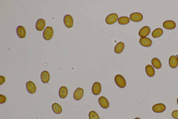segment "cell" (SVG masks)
Segmentation results:
<instances>
[{
  "label": "cell",
  "instance_id": "obj_1",
  "mask_svg": "<svg viewBox=\"0 0 178 119\" xmlns=\"http://www.w3.org/2000/svg\"><path fill=\"white\" fill-rule=\"evenodd\" d=\"M115 84L121 88H124L126 85V82L125 78L120 74L116 75L115 78Z\"/></svg>",
  "mask_w": 178,
  "mask_h": 119
},
{
  "label": "cell",
  "instance_id": "obj_2",
  "mask_svg": "<svg viewBox=\"0 0 178 119\" xmlns=\"http://www.w3.org/2000/svg\"><path fill=\"white\" fill-rule=\"evenodd\" d=\"M53 33V28L51 27H47L44 31L43 33L44 38L46 40H50L52 38Z\"/></svg>",
  "mask_w": 178,
  "mask_h": 119
},
{
  "label": "cell",
  "instance_id": "obj_3",
  "mask_svg": "<svg viewBox=\"0 0 178 119\" xmlns=\"http://www.w3.org/2000/svg\"><path fill=\"white\" fill-rule=\"evenodd\" d=\"M118 16L116 13L110 14L105 19L106 23L108 25H112L116 23L118 19Z\"/></svg>",
  "mask_w": 178,
  "mask_h": 119
},
{
  "label": "cell",
  "instance_id": "obj_4",
  "mask_svg": "<svg viewBox=\"0 0 178 119\" xmlns=\"http://www.w3.org/2000/svg\"><path fill=\"white\" fill-rule=\"evenodd\" d=\"M84 94L83 89L79 87L76 89L73 94V98L76 101H79L82 98Z\"/></svg>",
  "mask_w": 178,
  "mask_h": 119
},
{
  "label": "cell",
  "instance_id": "obj_5",
  "mask_svg": "<svg viewBox=\"0 0 178 119\" xmlns=\"http://www.w3.org/2000/svg\"><path fill=\"white\" fill-rule=\"evenodd\" d=\"M102 86L100 82H95L92 87V92L94 95H98L101 93Z\"/></svg>",
  "mask_w": 178,
  "mask_h": 119
},
{
  "label": "cell",
  "instance_id": "obj_6",
  "mask_svg": "<svg viewBox=\"0 0 178 119\" xmlns=\"http://www.w3.org/2000/svg\"><path fill=\"white\" fill-rule=\"evenodd\" d=\"M166 107L164 104L162 103H158L154 105L152 107V110L154 112L162 113L164 112Z\"/></svg>",
  "mask_w": 178,
  "mask_h": 119
},
{
  "label": "cell",
  "instance_id": "obj_7",
  "mask_svg": "<svg viewBox=\"0 0 178 119\" xmlns=\"http://www.w3.org/2000/svg\"><path fill=\"white\" fill-rule=\"evenodd\" d=\"M64 23L66 27L71 28L73 27V17L70 15H67L64 17Z\"/></svg>",
  "mask_w": 178,
  "mask_h": 119
},
{
  "label": "cell",
  "instance_id": "obj_8",
  "mask_svg": "<svg viewBox=\"0 0 178 119\" xmlns=\"http://www.w3.org/2000/svg\"><path fill=\"white\" fill-rule=\"evenodd\" d=\"M143 16L142 14L137 12L132 13L130 15V19L135 22H138L143 20Z\"/></svg>",
  "mask_w": 178,
  "mask_h": 119
},
{
  "label": "cell",
  "instance_id": "obj_9",
  "mask_svg": "<svg viewBox=\"0 0 178 119\" xmlns=\"http://www.w3.org/2000/svg\"><path fill=\"white\" fill-rule=\"evenodd\" d=\"M139 42L140 45L146 47H149L152 45V40L146 37H141L140 39Z\"/></svg>",
  "mask_w": 178,
  "mask_h": 119
},
{
  "label": "cell",
  "instance_id": "obj_10",
  "mask_svg": "<svg viewBox=\"0 0 178 119\" xmlns=\"http://www.w3.org/2000/svg\"><path fill=\"white\" fill-rule=\"evenodd\" d=\"M26 88L29 93L33 94L36 91V87L35 84L32 81H29L26 82Z\"/></svg>",
  "mask_w": 178,
  "mask_h": 119
},
{
  "label": "cell",
  "instance_id": "obj_11",
  "mask_svg": "<svg viewBox=\"0 0 178 119\" xmlns=\"http://www.w3.org/2000/svg\"><path fill=\"white\" fill-rule=\"evenodd\" d=\"M150 32V29L149 27L145 26L140 30L138 33V35L141 37H146L149 35Z\"/></svg>",
  "mask_w": 178,
  "mask_h": 119
},
{
  "label": "cell",
  "instance_id": "obj_12",
  "mask_svg": "<svg viewBox=\"0 0 178 119\" xmlns=\"http://www.w3.org/2000/svg\"><path fill=\"white\" fill-rule=\"evenodd\" d=\"M100 106L104 109H107L109 106V103L107 98L104 96H101L99 98Z\"/></svg>",
  "mask_w": 178,
  "mask_h": 119
},
{
  "label": "cell",
  "instance_id": "obj_13",
  "mask_svg": "<svg viewBox=\"0 0 178 119\" xmlns=\"http://www.w3.org/2000/svg\"><path fill=\"white\" fill-rule=\"evenodd\" d=\"M163 26L165 29L168 30H173L176 26L175 23L172 20H167L163 23Z\"/></svg>",
  "mask_w": 178,
  "mask_h": 119
},
{
  "label": "cell",
  "instance_id": "obj_14",
  "mask_svg": "<svg viewBox=\"0 0 178 119\" xmlns=\"http://www.w3.org/2000/svg\"><path fill=\"white\" fill-rule=\"evenodd\" d=\"M169 63L171 68H177L178 65V60L177 57L175 56H171L169 60Z\"/></svg>",
  "mask_w": 178,
  "mask_h": 119
},
{
  "label": "cell",
  "instance_id": "obj_15",
  "mask_svg": "<svg viewBox=\"0 0 178 119\" xmlns=\"http://www.w3.org/2000/svg\"><path fill=\"white\" fill-rule=\"evenodd\" d=\"M46 25L45 20L42 19H40L37 20L36 24V29L37 31H41L44 29Z\"/></svg>",
  "mask_w": 178,
  "mask_h": 119
},
{
  "label": "cell",
  "instance_id": "obj_16",
  "mask_svg": "<svg viewBox=\"0 0 178 119\" xmlns=\"http://www.w3.org/2000/svg\"><path fill=\"white\" fill-rule=\"evenodd\" d=\"M17 34L18 37L21 39L25 37L26 34L25 29L22 26H18L16 29Z\"/></svg>",
  "mask_w": 178,
  "mask_h": 119
},
{
  "label": "cell",
  "instance_id": "obj_17",
  "mask_svg": "<svg viewBox=\"0 0 178 119\" xmlns=\"http://www.w3.org/2000/svg\"><path fill=\"white\" fill-rule=\"evenodd\" d=\"M145 70H146V74L149 77H153L155 75V70L152 65H147L146 67V68H145Z\"/></svg>",
  "mask_w": 178,
  "mask_h": 119
},
{
  "label": "cell",
  "instance_id": "obj_18",
  "mask_svg": "<svg viewBox=\"0 0 178 119\" xmlns=\"http://www.w3.org/2000/svg\"><path fill=\"white\" fill-rule=\"evenodd\" d=\"M124 48L125 45L123 42H118L115 47V52L117 54H121L124 50Z\"/></svg>",
  "mask_w": 178,
  "mask_h": 119
},
{
  "label": "cell",
  "instance_id": "obj_19",
  "mask_svg": "<svg viewBox=\"0 0 178 119\" xmlns=\"http://www.w3.org/2000/svg\"><path fill=\"white\" fill-rule=\"evenodd\" d=\"M41 79L42 82L46 84L49 82L50 79V75L47 71H44L41 73Z\"/></svg>",
  "mask_w": 178,
  "mask_h": 119
},
{
  "label": "cell",
  "instance_id": "obj_20",
  "mask_svg": "<svg viewBox=\"0 0 178 119\" xmlns=\"http://www.w3.org/2000/svg\"><path fill=\"white\" fill-rule=\"evenodd\" d=\"M68 94V90L65 86L61 87L59 90V95L61 98L64 99L66 98Z\"/></svg>",
  "mask_w": 178,
  "mask_h": 119
},
{
  "label": "cell",
  "instance_id": "obj_21",
  "mask_svg": "<svg viewBox=\"0 0 178 119\" xmlns=\"http://www.w3.org/2000/svg\"><path fill=\"white\" fill-rule=\"evenodd\" d=\"M151 63H152L153 66L157 69L161 68L162 64L161 62L157 58H154L152 59L151 60Z\"/></svg>",
  "mask_w": 178,
  "mask_h": 119
},
{
  "label": "cell",
  "instance_id": "obj_22",
  "mask_svg": "<svg viewBox=\"0 0 178 119\" xmlns=\"http://www.w3.org/2000/svg\"><path fill=\"white\" fill-rule=\"evenodd\" d=\"M163 34V30L160 28H158L153 31L152 36L154 38H157L161 37Z\"/></svg>",
  "mask_w": 178,
  "mask_h": 119
},
{
  "label": "cell",
  "instance_id": "obj_23",
  "mask_svg": "<svg viewBox=\"0 0 178 119\" xmlns=\"http://www.w3.org/2000/svg\"><path fill=\"white\" fill-rule=\"evenodd\" d=\"M52 109L53 112L56 114H60L62 112L61 106L57 103H54L52 104Z\"/></svg>",
  "mask_w": 178,
  "mask_h": 119
},
{
  "label": "cell",
  "instance_id": "obj_24",
  "mask_svg": "<svg viewBox=\"0 0 178 119\" xmlns=\"http://www.w3.org/2000/svg\"><path fill=\"white\" fill-rule=\"evenodd\" d=\"M118 22L120 25H127L130 22V19L127 17H121L118 19Z\"/></svg>",
  "mask_w": 178,
  "mask_h": 119
},
{
  "label": "cell",
  "instance_id": "obj_25",
  "mask_svg": "<svg viewBox=\"0 0 178 119\" xmlns=\"http://www.w3.org/2000/svg\"><path fill=\"white\" fill-rule=\"evenodd\" d=\"M88 116L90 119H100L99 116L94 111H92L89 112Z\"/></svg>",
  "mask_w": 178,
  "mask_h": 119
},
{
  "label": "cell",
  "instance_id": "obj_26",
  "mask_svg": "<svg viewBox=\"0 0 178 119\" xmlns=\"http://www.w3.org/2000/svg\"><path fill=\"white\" fill-rule=\"evenodd\" d=\"M7 98L5 96L2 94L0 95V103L3 104L7 101Z\"/></svg>",
  "mask_w": 178,
  "mask_h": 119
},
{
  "label": "cell",
  "instance_id": "obj_27",
  "mask_svg": "<svg viewBox=\"0 0 178 119\" xmlns=\"http://www.w3.org/2000/svg\"><path fill=\"white\" fill-rule=\"evenodd\" d=\"M172 116L173 118L176 119H178V110H174L172 112Z\"/></svg>",
  "mask_w": 178,
  "mask_h": 119
},
{
  "label": "cell",
  "instance_id": "obj_28",
  "mask_svg": "<svg viewBox=\"0 0 178 119\" xmlns=\"http://www.w3.org/2000/svg\"><path fill=\"white\" fill-rule=\"evenodd\" d=\"M5 81V78L4 76H0V85L3 84Z\"/></svg>",
  "mask_w": 178,
  "mask_h": 119
},
{
  "label": "cell",
  "instance_id": "obj_29",
  "mask_svg": "<svg viewBox=\"0 0 178 119\" xmlns=\"http://www.w3.org/2000/svg\"><path fill=\"white\" fill-rule=\"evenodd\" d=\"M134 119H140V118H138V117H137V118H136Z\"/></svg>",
  "mask_w": 178,
  "mask_h": 119
},
{
  "label": "cell",
  "instance_id": "obj_30",
  "mask_svg": "<svg viewBox=\"0 0 178 119\" xmlns=\"http://www.w3.org/2000/svg\"><path fill=\"white\" fill-rule=\"evenodd\" d=\"M177 104L178 105V98H177Z\"/></svg>",
  "mask_w": 178,
  "mask_h": 119
},
{
  "label": "cell",
  "instance_id": "obj_31",
  "mask_svg": "<svg viewBox=\"0 0 178 119\" xmlns=\"http://www.w3.org/2000/svg\"><path fill=\"white\" fill-rule=\"evenodd\" d=\"M177 60H178V56H177Z\"/></svg>",
  "mask_w": 178,
  "mask_h": 119
}]
</instances>
